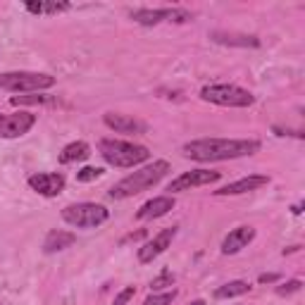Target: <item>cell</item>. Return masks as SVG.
I'll use <instances>...</instances> for the list:
<instances>
[{
	"mask_svg": "<svg viewBox=\"0 0 305 305\" xmlns=\"http://www.w3.org/2000/svg\"><path fill=\"white\" fill-rule=\"evenodd\" d=\"M260 141L255 138H198L184 143L181 152L184 158L198 162H217V160H234L260 152Z\"/></svg>",
	"mask_w": 305,
	"mask_h": 305,
	"instance_id": "6da1fadb",
	"label": "cell"
},
{
	"mask_svg": "<svg viewBox=\"0 0 305 305\" xmlns=\"http://www.w3.org/2000/svg\"><path fill=\"white\" fill-rule=\"evenodd\" d=\"M167 172H170V162L155 160V162H150L148 167H143V170H136L134 174H129V177H124L122 181H117L115 186L108 191V196L112 198V200H124V198L138 196V193L148 191L150 186H155Z\"/></svg>",
	"mask_w": 305,
	"mask_h": 305,
	"instance_id": "7a4b0ae2",
	"label": "cell"
},
{
	"mask_svg": "<svg viewBox=\"0 0 305 305\" xmlns=\"http://www.w3.org/2000/svg\"><path fill=\"white\" fill-rule=\"evenodd\" d=\"M98 152L103 160L112 167H134L150 158V150L145 145L129 143V141H115V138H103L98 143Z\"/></svg>",
	"mask_w": 305,
	"mask_h": 305,
	"instance_id": "3957f363",
	"label": "cell"
},
{
	"mask_svg": "<svg viewBox=\"0 0 305 305\" xmlns=\"http://www.w3.org/2000/svg\"><path fill=\"white\" fill-rule=\"evenodd\" d=\"M200 98L207 100V103H215V105H224V108H248V105L255 103V96L251 91L241 89L236 84H210V86H203Z\"/></svg>",
	"mask_w": 305,
	"mask_h": 305,
	"instance_id": "277c9868",
	"label": "cell"
},
{
	"mask_svg": "<svg viewBox=\"0 0 305 305\" xmlns=\"http://www.w3.org/2000/svg\"><path fill=\"white\" fill-rule=\"evenodd\" d=\"M55 77L38 72H5L0 74V89L12 93H38V91L53 89Z\"/></svg>",
	"mask_w": 305,
	"mask_h": 305,
	"instance_id": "5b68a950",
	"label": "cell"
},
{
	"mask_svg": "<svg viewBox=\"0 0 305 305\" xmlns=\"http://www.w3.org/2000/svg\"><path fill=\"white\" fill-rule=\"evenodd\" d=\"M108 207L98 205V203H74L62 210V219L77 229H96L103 222H108Z\"/></svg>",
	"mask_w": 305,
	"mask_h": 305,
	"instance_id": "8992f818",
	"label": "cell"
},
{
	"mask_svg": "<svg viewBox=\"0 0 305 305\" xmlns=\"http://www.w3.org/2000/svg\"><path fill=\"white\" fill-rule=\"evenodd\" d=\"M191 17H193V15H191L189 10H181V8H155V10L141 8V10H134V12H131V19L138 22V24H143V27H155V24H160L165 19L184 24V22H189Z\"/></svg>",
	"mask_w": 305,
	"mask_h": 305,
	"instance_id": "52a82bcc",
	"label": "cell"
},
{
	"mask_svg": "<svg viewBox=\"0 0 305 305\" xmlns=\"http://www.w3.org/2000/svg\"><path fill=\"white\" fill-rule=\"evenodd\" d=\"M219 172H212V170H191V172H184L179 174L177 179L170 181L167 191L170 193H179V191H191V189H198V186H207V184H215L219 181Z\"/></svg>",
	"mask_w": 305,
	"mask_h": 305,
	"instance_id": "ba28073f",
	"label": "cell"
},
{
	"mask_svg": "<svg viewBox=\"0 0 305 305\" xmlns=\"http://www.w3.org/2000/svg\"><path fill=\"white\" fill-rule=\"evenodd\" d=\"M36 124V115L31 112H12V115H0V138H19L31 131Z\"/></svg>",
	"mask_w": 305,
	"mask_h": 305,
	"instance_id": "9c48e42d",
	"label": "cell"
},
{
	"mask_svg": "<svg viewBox=\"0 0 305 305\" xmlns=\"http://www.w3.org/2000/svg\"><path fill=\"white\" fill-rule=\"evenodd\" d=\"M174 236H177V226H170V229H162L160 234H155L150 241L143 243V246L138 248V260L143 262V265L152 262L158 255H162V253L170 248L172 241H174Z\"/></svg>",
	"mask_w": 305,
	"mask_h": 305,
	"instance_id": "30bf717a",
	"label": "cell"
},
{
	"mask_svg": "<svg viewBox=\"0 0 305 305\" xmlns=\"http://www.w3.org/2000/svg\"><path fill=\"white\" fill-rule=\"evenodd\" d=\"M29 186L45 198H55L64 191V177L57 172H38L29 177Z\"/></svg>",
	"mask_w": 305,
	"mask_h": 305,
	"instance_id": "8fae6325",
	"label": "cell"
},
{
	"mask_svg": "<svg viewBox=\"0 0 305 305\" xmlns=\"http://www.w3.org/2000/svg\"><path fill=\"white\" fill-rule=\"evenodd\" d=\"M103 122L108 129L117 131V134H148V124L136 119L131 115H119V112H105Z\"/></svg>",
	"mask_w": 305,
	"mask_h": 305,
	"instance_id": "7c38bea8",
	"label": "cell"
},
{
	"mask_svg": "<svg viewBox=\"0 0 305 305\" xmlns=\"http://www.w3.org/2000/svg\"><path fill=\"white\" fill-rule=\"evenodd\" d=\"M267 184H269V177H265V174H251V177H243V179L232 181V184H226L222 189H217L215 196H239V193L258 191L262 186H267Z\"/></svg>",
	"mask_w": 305,
	"mask_h": 305,
	"instance_id": "4fadbf2b",
	"label": "cell"
},
{
	"mask_svg": "<svg viewBox=\"0 0 305 305\" xmlns=\"http://www.w3.org/2000/svg\"><path fill=\"white\" fill-rule=\"evenodd\" d=\"M253 239H255V229H253V226H236V229H232V232L224 236V241H222V253H224V255H234V253L243 251Z\"/></svg>",
	"mask_w": 305,
	"mask_h": 305,
	"instance_id": "5bb4252c",
	"label": "cell"
},
{
	"mask_svg": "<svg viewBox=\"0 0 305 305\" xmlns=\"http://www.w3.org/2000/svg\"><path fill=\"white\" fill-rule=\"evenodd\" d=\"M174 207V196H158L148 200L145 205H141V210L136 212V219H158V217L167 215Z\"/></svg>",
	"mask_w": 305,
	"mask_h": 305,
	"instance_id": "9a60e30c",
	"label": "cell"
},
{
	"mask_svg": "<svg viewBox=\"0 0 305 305\" xmlns=\"http://www.w3.org/2000/svg\"><path fill=\"white\" fill-rule=\"evenodd\" d=\"M77 243V236L72 232H62V229H53V232H48L43 241V251L45 253H60L64 248H69Z\"/></svg>",
	"mask_w": 305,
	"mask_h": 305,
	"instance_id": "2e32d148",
	"label": "cell"
},
{
	"mask_svg": "<svg viewBox=\"0 0 305 305\" xmlns=\"http://www.w3.org/2000/svg\"><path fill=\"white\" fill-rule=\"evenodd\" d=\"M210 38L215 43H224V45H241V48H258L260 41L255 36H243V34H226V31H212Z\"/></svg>",
	"mask_w": 305,
	"mask_h": 305,
	"instance_id": "e0dca14e",
	"label": "cell"
},
{
	"mask_svg": "<svg viewBox=\"0 0 305 305\" xmlns=\"http://www.w3.org/2000/svg\"><path fill=\"white\" fill-rule=\"evenodd\" d=\"M24 8L31 12V15H57V12H64V10H69L72 5L69 3H43V0H27L24 3Z\"/></svg>",
	"mask_w": 305,
	"mask_h": 305,
	"instance_id": "ac0fdd59",
	"label": "cell"
},
{
	"mask_svg": "<svg viewBox=\"0 0 305 305\" xmlns=\"http://www.w3.org/2000/svg\"><path fill=\"white\" fill-rule=\"evenodd\" d=\"M91 155V145L84 143V141H74V143L64 145V150L60 152V162L62 165H69V162H77V160H86Z\"/></svg>",
	"mask_w": 305,
	"mask_h": 305,
	"instance_id": "d6986e66",
	"label": "cell"
},
{
	"mask_svg": "<svg viewBox=\"0 0 305 305\" xmlns=\"http://www.w3.org/2000/svg\"><path fill=\"white\" fill-rule=\"evenodd\" d=\"M251 291V284L248 281H241V279H236V281H229L224 286H219L215 291V298L217 300H224V298H236V296H243V293H248Z\"/></svg>",
	"mask_w": 305,
	"mask_h": 305,
	"instance_id": "ffe728a7",
	"label": "cell"
},
{
	"mask_svg": "<svg viewBox=\"0 0 305 305\" xmlns=\"http://www.w3.org/2000/svg\"><path fill=\"white\" fill-rule=\"evenodd\" d=\"M53 96H12L10 103L12 105H48V103H53Z\"/></svg>",
	"mask_w": 305,
	"mask_h": 305,
	"instance_id": "44dd1931",
	"label": "cell"
},
{
	"mask_svg": "<svg viewBox=\"0 0 305 305\" xmlns=\"http://www.w3.org/2000/svg\"><path fill=\"white\" fill-rule=\"evenodd\" d=\"M174 298H177V291L172 288V291H167V293H152V296H148L143 305H170Z\"/></svg>",
	"mask_w": 305,
	"mask_h": 305,
	"instance_id": "7402d4cb",
	"label": "cell"
},
{
	"mask_svg": "<svg viewBox=\"0 0 305 305\" xmlns=\"http://www.w3.org/2000/svg\"><path fill=\"white\" fill-rule=\"evenodd\" d=\"M300 288H303V281L300 279H291L286 284L277 286V296H291V293H298Z\"/></svg>",
	"mask_w": 305,
	"mask_h": 305,
	"instance_id": "603a6c76",
	"label": "cell"
},
{
	"mask_svg": "<svg viewBox=\"0 0 305 305\" xmlns=\"http://www.w3.org/2000/svg\"><path fill=\"white\" fill-rule=\"evenodd\" d=\"M100 174H103L100 167H81L77 172V181H93V179H98Z\"/></svg>",
	"mask_w": 305,
	"mask_h": 305,
	"instance_id": "cb8c5ba5",
	"label": "cell"
},
{
	"mask_svg": "<svg viewBox=\"0 0 305 305\" xmlns=\"http://www.w3.org/2000/svg\"><path fill=\"white\" fill-rule=\"evenodd\" d=\"M172 284H174V274H172V272H162L160 277L150 281V288H152V291H160V288L172 286Z\"/></svg>",
	"mask_w": 305,
	"mask_h": 305,
	"instance_id": "d4e9b609",
	"label": "cell"
},
{
	"mask_svg": "<svg viewBox=\"0 0 305 305\" xmlns=\"http://www.w3.org/2000/svg\"><path fill=\"white\" fill-rule=\"evenodd\" d=\"M134 296H136V288L134 286H126L122 293H117V296H115V303H112V305H126Z\"/></svg>",
	"mask_w": 305,
	"mask_h": 305,
	"instance_id": "484cf974",
	"label": "cell"
},
{
	"mask_svg": "<svg viewBox=\"0 0 305 305\" xmlns=\"http://www.w3.org/2000/svg\"><path fill=\"white\" fill-rule=\"evenodd\" d=\"M279 274H274V272H265V274H260V277H258V281H260V284H274V281H279Z\"/></svg>",
	"mask_w": 305,
	"mask_h": 305,
	"instance_id": "4316f807",
	"label": "cell"
},
{
	"mask_svg": "<svg viewBox=\"0 0 305 305\" xmlns=\"http://www.w3.org/2000/svg\"><path fill=\"white\" fill-rule=\"evenodd\" d=\"M303 212V203H298V205H293V215H300Z\"/></svg>",
	"mask_w": 305,
	"mask_h": 305,
	"instance_id": "83f0119b",
	"label": "cell"
},
{
	"mask_svg": "<svg viewBox=\"0 0 305 305\" xmlns=\"http://www.w3.org/2000/svg\"><path fill=\"white\" fill-rule=\"evenodd\" d=\"M298 248H300V246H291V248H284V255H286V253H296Z\"/></svg>",
	"mask_w": 305,
	"mask_h": 305,
	"instance_id": "f1b7e54d",
	"label": "cell"
},
{
	"mask_svg": "<svg viewBox=\"0 0 305 305\" xmlns=\"http://www.w3.org/2000/svg\"><path fill=\"white\" fill-rule=\"evenodd\" d=\"M189 305H205V300H193V303H189Z\"/></svg>",
	"mask_w": 305,
	"mask_h": 305,
	"instance_id": "f546056e",
	"label": "cell"
}]
</instances>
